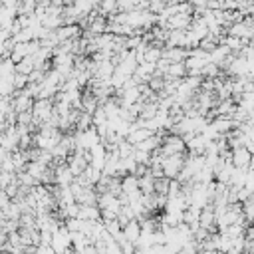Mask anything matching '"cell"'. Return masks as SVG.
I'll return each mask as SVG.
<instances>
[{
    "label": "cell",
    "mask_w": 254,
    "mask_h": 254,
    "mask_svg": "<svg viewBox=\"0 0 254 254\" xmlns=\"http://www.w3.org/2000/svg\"><path fill=\"white\" fill-rule=\"evenodd\" d=\"M54 105H56L54 99H36L34 109H32V113H34V121H36L38 125L50 121V117L54 115Z\"/></svg>",
    "instance_id": "cell-1"
},
{
    "label": "cell",
    "mask_w": 254,
    "mask_h": 254,
    "mask_svg": "<svg viewBox=\"0 0 254 254\" xmlns=\"http://www.w3.org/2000/svg\"><path fill=\"white\" fill-rule=\"evenodd\" d=\"M250 159H252V153H250L246 147H240V149H234V151H232V165H234L236 169H246V171H248Z\"/></svg>",
    "instance_id": "cell-2"
},
{
    "label": "cell",
    "mask_w": 254,
    "mask_h": 254,
    "mask_svg": "<svg viewBox=\"0 0 254 254\" xmlns=\"http://www.w3.org/2000/svg\"><path fill=\"white\" fill-rule=\"evenodd\" d=\"M123 234H125V238H127L129 242L137 244V240H139L141 234H143V226H141V222H139V220H131V222L123 228Z\"/></svg>",
    "instance_id": "cell-3"
},
{
    "label": "cell",
    "mask_w": 254,
    "mask_h": 254,
    "mask_svg": "<svg viewBox=\"0 0 254 254\" xmlns=\"http://www.w3.org/2000/svg\"><path fill=\"white\" fill-rule=\"evenodd\" d=\"M79 218L85 220V222L101 220V208L99 206H83V204H79Z\"/></svg>",
    "instance_id": "cell-4"
},
{
    "label": "cell",
    "mask_w": 254,
    "mask_h": 254,
    "mask_svg": "<svg viewBox=\"0 0 254 254\" xmlns=\"http://www.w3.org/2000/svg\"><path fill=\"white\" fill-rule=\"evenodd\" d=\"M149 137H153V133L149 129H145V127H133L131 133H129V137H127V141L133 143V145H139V143L147 141Z\"/></svg>",
    "instance_id": "cell-5"
},
{
    "label": "cell",
    "mask_w": 254,
    "mask_h": 254,
    "mask_svg": "<svg viewBox=\"0 0 254 254\" xmlns=\"http://www.w3.org/2000/svg\"><path fill=\"white\" fill-rule=\"evenodd\" d=\"M121 187H123V192L127 196H131V194L139 192V179L135 175H127V177L121 179Z\"/></svg>",
    "instance_id": "cell-6"
},
{
    "label": "cell",
    "mask_w": 254,
    "mask_h": 254,
    "mask_svg": "<svg viewBox=\"0 0 254 254\" xmlns=\"http://www.w3.org/2000/svg\"><path fill=\"white\" fill-rule=\"evenodd\" d=\"M34 69H36V62H34L32 56H28L24 62L16 64V73H22V75H28V77H30V73H32Z\"/></svg>",
    "instance_id": "cell-7"
},
{
    "label": "cell",
    "mask_w": 254,
    "mask_h": 254,
    "mask_svg": "<svg viewBox=\"0 0 254 254\" xmlns=\"http://www.w3.org/2000/svg\"><path fill=\"white\" fill-rule=\"evenodd\" d=\"M169 189H171V179H167V177L155 179V192H157V194L169 196Z\"/></svg>",
    "instance_id": "cell-8"
},
{
    "label": "cell",
    "mask_w": 254,
    "mask_h": 254,
    "mask_svg": "<svg viewBox=\"0 0 254 254\" xmlns=\"http://www.w3.org/2000/svg\"><path fill=\"white\" fill-rule=\"evenodd\" d=\"M250 18H252V22H254V14H252V16H250Z\"/></svg>",
    "instance_id": "cell-9"
}]
</instances>
